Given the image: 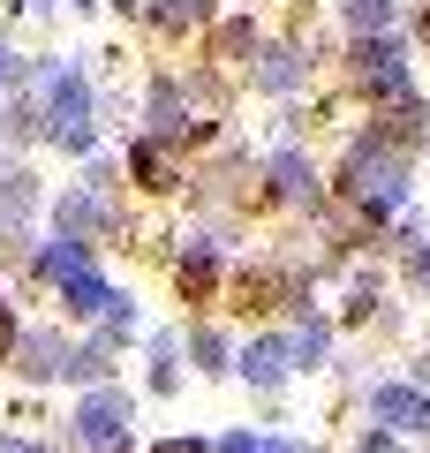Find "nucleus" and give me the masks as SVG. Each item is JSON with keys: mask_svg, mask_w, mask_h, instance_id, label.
I'll return each instance as SVG.
<instances>
[{"mask_svg": "<svg viewBox=\"0 0 430 453\" xmlns=\"http://www.w3.org/2000/svg\"><path fill=\"white\" fill-rule=\"evenodd\" d=\"M46 91H53V113H46V136L61 151H91V91H83V76L76 68H53L46 76Z\"/></svg>", "mask_w": 430, "mask_h": 453, "instance_id": "nucleus-1", "label": "nucleus"}, {"mask_svg": "<svg viewBox=\"0 0 430 453\" xmlns=\"http://www.w3.org/2000/svg\"><path fill=\"white\" fill-rule=\"evenodd\" d=\"M348 181H355V196H363L370 211H393L400 196H408V159H400V151H378V144H363L355 151V166H348Z\"/></svg>", "mask_w": 430, "mask_h": 453, "instance_id": "nucleus-2", "label": "nucleus"}, {"mask_svg": "<svg viewBox=\"0 0 430 453\" xmlns=\"http://www.w3.org/2000/svg\"><path fill=\"white\" fill-rule=\"evenodd\" d=\"M76 446L83 453H128V393H91L76 408Z\"/></svg>", "mask_w": 430, "mask_h": 453, "instance_id": "nucleus-3", "label": "nucleus"}, {"mask_svg": "<svg viewBox=\"0 0 430 453\" xmlns=\"http://www.w3.org/2000/svg\"><path fill=\"white\" fill-rule=\"evenodd\" d=\"M355 76L370 83V91H393V98H408V53H400V38H363L355 46Z\"/></svg>", "mask_w": 430, "mask_h": 453, "instance_id": "nucleus-4", "label": "nucleus"}, {"mask_svg": "<svg viewBox=\"0 0 430 453\" xmlns=\"http://www.w3.org/2000/svg\"><path fill=\"white\" fill-rule=\"evenodd\" d=\"M378 423H393V431H430V401L415 386H378Z\"/></svg>", "mask_w": 430, "mask_h": 453, "instance_id": "nucleus-5", "label": "nucleus"}, {"mask_svg": "<svg viewBox=\"0 0 430 453\" xmlns=\"http://www.w3.org/2000/svg\"><path fill=\"white\" fill-rule=\"evenodd\" d=\"M53 219H61V242H91V234H106V204H98V196H61V211H53Z\"/></svg>", "mask_w": 430, "mask_h": 453, "instance_id": "nucleus-6", "label": "nucleus"}, {"mask_svg": "<svg viewBox=\"0 0 430 453\" xmlns=\"http://www.w3.org/2000/svg\"><path fill=\"white\" fill-rule=\"evenodd\" d=\"M325 340H333V333H325V318H303V325H295V340H280V348H287V371H318Z\"/></svg>", "mask_w": 430, "mask_h": 453, "instance_id": "nucleus-7", "label": "nucleus"}, {"mask_svg": "<svg viewBox=\"0 0 430 453\" xmlns=\"http://www.w3.org/2000/svg\"><path fill=\"white\" fill-rule=\"evenodd\" d=\"M265 174H272V196H310V159L303 151H272Z\"/></svg>", "mask_w": 430, "mask_h": 453, "instance_id": "nucleus-8", "label": "nucleus"}, {"mask_svg": "<svg viewBox=\"0 0 430 453\" xmlns=\"http://www.w3.org/2000/svg\"><path fill=\"white\" fill-rule=\"evenodd\" d=\"M257 83H265V91H295V83H303V61L287 46H265L257 53Z\"/></svg>", "mask_w": 430, "mask_h": 453, "instance_id": "nucleus-9", "label": "nucleus"}, {"mask_svg": "<svg viewBox=\"0 0 430 453\" xmlns=\"http://www.w3.org/2000/svg\"><path fill=\"white\" fill-rule=\"evenodd\" d=\"M242 378H250V386H280L287 378V348L280 340H257L250 356H242Z\"/></svg>", "mask_w": 430, "mask_h": 453, "instance_id": "nucleus-10", "label": "nucleus"}, {"mask_svg": "<svg viewBox=\"0 0 430 453\" xmlns=\"http://www.w3.org/2000/svg\"><path fill=\"white\" fill-rule=\"evenodd\" d=\"M68 310H76V318H106V310H113V288H106L98 273L68 280Z\"/></svg>", "mask_w": 430, "mask_h": 453, "instance_id": "nucleus-11", "label": "nucleus"}, {"mask_svg": "<svg viewBox=\"0 0 430 453\" xmlns=\"http://www.w3.org/2000/svg\"><path fill=\"white\" fill-rule=\"evenodd\" d=\"M23 356H31V363H23L31 378H53V371H68V348H61L53 333H31V340H23Z\"/></svg>", "mask_w": 430, "mask_h": 453, "instance_id": "nucleus-12", "label": "nucleus"}, {"mask_svg": "<svg viewBox=\"0 0 430 453\" xmlns=\"http://www.w3.org/2000/svg\"><path fill=\"white\" fill-rule=\"evenodd\" d=\"M38 273H46V280H61V288H68V280H83V273H91V257H83L76 242H53L46 257H38Z\"/></svg>", "mask_w": 430, "mask_h": 453, "instance_id": "nucleus-13", "label": "nucleus"}, {"mask_svg": "<svg viewBox=\"0 0 430 453\" xmlns=\"http://www.w3.org/2000/svg\"><path fill=\"white\" fill-rule=\"evenodd\" d=\"M128 174H136L143 189H174V174H166V159H159V144H136V151H128Z\"/></svg>", "mask_w": 430, "mask_h": 453, "instance_id": "nucleus-14", "label": "nucleus"}, {"mask_svg": "<svg viewBox=\"0 0 430 453\" xmlns=\"http://www.w3.org/2000/svg\"><path fill=\"white\" fill-rule=\"evenodd\" d=\"M340 8H348V23H355L363 38H378L385 23H393V0H340Z\"/></svg>", "mask_w": 430, "mask_h": 453, "instance_id": "nucleus-15", "label": "nucleus"}, {"mask_svg": "<svg viewBox=\"0 0 430 453\" xmlns=\"http://www.w3.org/2000/svg\"><path fill=\"white\" fill-rule=\"evenodd\" d=\"M211 273H219V265H211V250H189V257H181V288H189V295H204Z\"/></svg>", "mask_w": 430, "mask_h": 453, "instance_id": "nucleus-16", "label": "nucleus"}, {"mask_svg": "<svg viewBox=\"0 0 430 453\" xmlns=\"http://www.w3.org/2000/svg\"><path fill=\"white\" fill-rule=\"evenodd\" d=\"M189 348H196V363H204V371H227V363H219V356H227V340H219V333H196Z\"/></svg>", "mask_w": 430, "mask_h": 453, "instance_id": "nucleus-17", "label": "nucleus"}, {"mask_svg": "<svg viewBox=\"0 0 430 453\" xmlns=\"http://www.w3.org/2000/svg\"><path fill=\"white\" fill-rule=\"evenodd\" d=\"M151 453H204V438H166V446H151Z\"/></svg>", "mask_w": 430, "mask_h": 453, "instance_id": "nucleus-18", "label": "nucleus"}, {"mask_svg": "<svg viewBox=\"0 0 430 453\" xmlns=\"http://www.w3.org/2000/svg\"><path fill=\"white\" fill-rule=\"evenodd\" d=\"M16 348V318H8V303H0V356Z\"/></svg>", "mask_w": 430, "mask_h": 453, "instance_id": "nucleus-19", "label": "nucleus"}, {"mask_svg": "<svg viewBox=\"0 0 430 453\" xmlns=\"http://www.w3.org/2000/svg\"><path fill=\"white\" fill-rule=\"evenodd\" d=\"M257 453H303L295 438H257Z\"/></svg>", "mask_w": 430, "mask_h": 453, "instance_id": "nucleus-20", "label": "nucleus"}, {"mask_svg": "<svg viewBox=\"0 0 430 453\" xmlns=\"http://www.w3.org/2000/svg\"><path fill=\"white\" fill-rule=\"evenodd\" d=\"M219 453H257V438H250V431H234V438H227Z\"/></svg>", "mask_w": 430, "mask_h": 453, "instance_id": "nucleus-21", "label": "nucleus"}, {"mask_svg": "<svg viewBox=\"0 0 430 453\" xmlns=\"http://www.w3.org/2000/svg\"><path fill=\"white\" fill-rule=\"evenodd\" d=\"M0 453H46V446H31V438H0Z\"/></svg>", "mask_w": 430, "mask_h": 453, "instance_id": "nucleus-22", "label": "nucleus"}]
</instances>
